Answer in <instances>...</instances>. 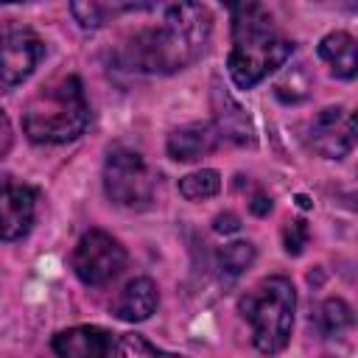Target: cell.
<instances>
[{
	"instance_id": "obj_1",
	"label": "cell",
	"mask_w": 358,
	"mask_h": 358,
	"mask_svg": "<svg viewBox=\"0 0 358 358\" xmlns=\"http://www.w3.org/2000/svg\"><path fill=\"white\" fill-rule=\"evenodd\" d=\"M210 34H213V17L207 6L199 3L165 6L159 25L145 28L126 39V45L120 48V62L137 73L171 76L204 56Z\"/></svg>"
},
{
	"instance_id": "obj_2",
	"label": "cell",
	"mask_w": 358,
	"mask_h": 358,
	"mask_svg": "<svg viewBox=\"0 0 358 358\" xmlns=\"http://www.w3.org/2000/svg\"><path fill=\"white\" fill-rule=\"evenodd\" d=\"M291 53L294 42L277 31L263 6L243 3L232 8V50L227 56V70L235 87L252 90L268 73L280 70Z\"/></svg>"
},
{
	"instance_id": "obj_3",
	"label": "cell",
	"mask_w": 358,
	"mask_h": 358,
	"mask_svg": "<svg viewBox=\"0 0 358 358\" xmlns=\"http://www.w3.org/2000/svg\"><path fill=\"white\" fill-rule=\"evenodd\" d=\"M90 126V103L78 76H62L34 92L22 112V131L31 143H70Z\"/></svg>"
},
{
	"instance_id": "obj_4",
	"label": "cell",
	"mask_w": 358,
	"mask_h": 358,
	"mask_svg": "<svg viewBox=\"0 0 358 358\" xmlns=\"http://www.w3.org/2000/svg\"><path fill=\"white\" fill-rule=\"evenodd\" d=\"M296 291L288 277L271 274L238 299V313L252 327V344L263 355H277L291 341Z\"/></svg>"
},
{
	"instance_id": "obj_5",
	"label": "cell",
	"mask_w": 358,
	"mask_h": 358,
	"mask_svg": "<svg viewBox=\"0 0 358 358\" xmlns=\"http://www.w3.org/2000/svg\"><path fill=\"white\" fill-rule=\"evenodd\" d=\"M159 187V173L129 148H112L103 162V190L106 199L126 210H145L154 204Z\"/></svg>"
},
{
	"instance_id": "obj_6",
	"label": "cell",
	"mask_w": 358,
	"mask_h": 358,
	"mask_svg": "<svg viewBox=\"0 0 358 358\" xmlns=\"http://www.w3.org/2000/svg\"><path fill=\"white\" fill-rule=\"evenodd\" d=\"M126 249L103 229H90L73 249V271L84 285L101 288L126 268Z\"/></svg>"
},
{
	"instance_id": "obj_7",
	"label": "cell",
	"mask_w": 358,
	"mask_h": 358,
	"mask_svg": "<svg viewBox=\"0 0 358 358\" xmlns=\"http://www.w3.org/2000/svg\"><path fill=\"white\" fill-rule=\"evenodd\" d=\"M42 59L45 42L39 39V34L22 25L0 28V92L20 87Z\"/></svg>"
},
{
	"instance_id": "obj_8",
	"label": "cell",
	"mask_w": 358,
	"mask_h": 358,
	"mask_svg": "<svg viewBox=\"0 0 358 358\" xmlns=\"http://www.w3.org/2000/svg\"><path fill=\"white\" fill-rule=\"evenodd\" d=\"M308 145L324 159H344L355 145V120L344 106H327L308 123Z\"/></svg>"
},
{
	"instance_id": "obj_9",
	"label": "cell",
	"mask_w": 358,
	"mask_h": 358,
	"mask_svg": "<svg viewBox=\"0 0 358 358\" xmlns=\"http://www.w3.org/2000/svg\"><path fill=\"white\" fill-rule=\"evenodd\" d=\"M36 190L8 182L0 187V241H20L34 227Z\"/></svg>"
},
{
	"instance_id": "obj_10",
	"label": "cell",
	"mask_w": 358,
	"mask_h": 358,
	"mask_svg": "<svg viewBox=\"0 0 358 358\" xmlns=\"http://www.w3.org/2000/svg\"><path fill=\"white\" fill-rule=\"evenodd\" d=\"M213 126L232 145H255V123L249 112L215 81L213 84Z\"/></svg>"
},
{
	"instance_id": "obj_11",
	"label": "cell",
	"mask_w": 358,
	"mask_h": 358,
	"mask_svg": "<svg viewBox=\"0 0 358 358\" xmlns=\"http://www.w3.org/2000/svg\"><path fill=\"white\" fill-rule=\"evenodd\" d=\"M112 347V333L98 324L67 327L50 338V350L59 358H109Z\"/></svg>"
},
{
	"instance_id": "obj_12",
	"label": "cell",
	"mask_w": 358,
	"mask_h": 358,
	"mask_svg": "<svg viewBox=\"0 0 358 358\" xmlns=\"http://www.w3.org/2000/svg\"><path fill=\"white\" fill-rule=\"evenodd\" d=\"M221 145V137L213 123H187L168 134L165 151L176 162H196L207 154H213Z\"/></svg>"
},
{
	"instance_id": "obj_13",
	"label": "cell",
	"mask_w": 358,
	"mask_h": 358,
	"mask_svg": "<svg viewBox=\"0 0 358 358\" xmlns=\"http://www.w3.org/2000/svg\"><path fill=\"white\" fill-rule=\"evenodd\" d=\"M157 305H159V294H157L154 280L134 277L120 291V296L115 302V316L123 319V322H145V319H151Z\"/></svg>"
},
{
	"instance_id": "obj_14",
	"label": "cell",
	"mask_w": 358,
	"mask_h": 358,
	"mask_svg": "<svg viewBox=\"0 0 358 358\" xmlns=\"http://www.w3.org/2000/svg\"><path fill=\"white\" fill-rule=\"evenodd\" d=\"M319 56L330 64L333 76H338V78H352L358 70V45L344 31H333V34L322 36Z\"/></svg>"
},
{
	"instance_id": "obj_15",
	"label": "cell",
	"mask_w": 358,
	"mask_h": 358,
	"mask_svg": "<svg viewBox=\"0 0 358 358\" xmlns=\"http://www.w3.org/2000/svg\"><path fill=\"white\" fill-rule=\"evenodd\" d=\"M151 8L154 6H137V3H129V6H120V3H95V0H90V3H70V14L76 17V22L81 28H90V31L101 28L103 22H109V17L115 20L123 11H151Z\"/></svg>"
},
{
	"instance_id": "obj_16",
	"label": "cell",
	"mask_w": 358,
	"mask_h": 358,
	"mask_svg": "<svg viewBox=\"0 0 358 358\" xmlns=\"http://www.w3.org/2000/svg\"><path fill=\"white\" fill-rule=\"evenodd\" d=\"M310 87H313V78L308 64H294V67H285V73L274 84V95L282 103H299L310 95Z\"/></svg>"
},
{
	"instance_id": "obj_17",
	"label": "cell",
	"mask_w": 358,
	"mask_h": 358,
	"mask_svg": "<svg viewBox=\"0 0 358 358\" xmlns=\"http://www.w3.org/2000/svg\"><path fill=\"white\" fill-rule=\"evenodd\" d=\"M352 322H355L352 308L344 299H338V296L324 299L322 308H319V313H316V324H319L322 336H330V338L333 336H341L344 330H350Z\"/></svg>"
},
{
	"instance_id": "obj_18",
	"label": "cell",
	"mask_w": 358,
	"mask_h": 358,
	"mask_svg": "<svg viewBox=\"0 0 358 358\" xmlns=\"http://www.w3.org/2000/svg\"><path fill=\"white\" fill-rule=\"evenodd\" d=\"M218 190H221V173L215 168H201V171H193V173H187V176L179 179V193L187 201L213 199Z\"/></svg>"
},
{
	"instance_id": "obj_19",
	"label": "cell",
	"mask_w": 358,
	"mask_h": 358,
	"mask_svg": "<svg viewBox=\"0 0 358 358\" xmlns=\"http://www.w3.org/2000/svg\"><path fill=\"white\" fill-rule=\"evenodd\" d=\"M252 260H255V246L249 241H232L215 252V263H218L221 274H227V277L243 274L252 266Z\"/></svg>"
},
{
	"instance_id": "obj_20",
	"label": "cell",
	"mask_w": 358,
	"mask_h": 358,
	"mask_svg": "<svg viewBox=\"0 0 358 358\" xmlns=\"http://www.w3.org/2000/svg\"><path fill=\"white\" fill-rule=\"evenodd\" d=\"M109 358H182V355L165 352V350L154 347L151 341H145V338L137 336V333H123V336L115 341Z\"/></svg>"
},
{
	"instance_id": "obj_21",
	"label": "cell",
	"mask_w": 358,
	"mask_h": 358,
	"mask_svg": "<svg viewBox=\"0 0 358 358\" xmlns=\"http://www.w3.org/2000/svg\"><path fill=\"white\" fill-rule=\"evenodd\" d=\"M308 238H310V232H308V224L302 218L285 221V227H282V246H285L288 255H302V249L308 246Z\"/></svg>"
},
{
	"instance_id": "obj_22",
	"label": "cell",
	"mask_w": 358,
	"mask_h": 358,
	"mask_svg": "<svg viewBox=\"0 0 358 358\" xmlns=\"http://www.w3.org/2000/svg\"><path fill=\"white\" fill-rule=\"evenodd\" d=\"M213 229L218 232V235H229V232H238L241 229V218L235 215V213H218L215 218H213Z\"/></svg>"
},
{
	"instance_id": "obj_23",
	"label": "cell",
	"mask_w": 358,
	"mask_h": 358,
	"mask_svg": "<svg viewBox=\"0 0 358 358\" xmlns=\"http://www.w3.org/2000/svg\"><path fill=\"white\" fill-rule=\"evenodd\" d=\"M249 210H252L255 215H266V213L271 210V199H268L266 193H260V190H257V193L252 196V201H249Z\"/></svg>"
},
{
	"instance_id": "obj_24",
	"label": "cell",
	"mask_w": 358,
	"mask_h": 358,
	"mask_svg": "<svg viewBox=\"0 0 358 358\" xmlns=\"http://www.w3.org/2000/svg\"><path fill=\"white\" fill-rule=\"evenodd\" d=\"M296 204H299L302 210H308V207H310V201H308V196H296Z\"/></svg>"
}]
</instances>
